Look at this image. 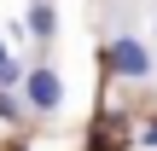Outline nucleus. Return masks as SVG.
Here are the masks:
<instances>
[{"label": "nucleus", "mask_w": 157, "mask_h": 151, "mask_svg": "<svg viewBox=\"0 0 157 151\" xmlns=\"http://www.w3.org/2000/svg\"><path fill=\"white\" fill-rule=\"evenodd\" d=\"M17 99H23V111H35V116H58V105H64V76H58L52 64H29L23 81H17Z\"/></svg>", "instance_id": "nucleus-1"}, {"label": "nucleus", "mask_w": 157, "mask_h": 151, "mask_svg": "<svg viewBox=\"0 0 157 151\" xmlns=\"http://www.w3.org/2000/svg\"><path fill=\"white\" fill-rule=\"evenodd\" d=\"M105 70H111L117 81H151V70H157L151 41H140V35H117V41L105 47Z\"/></svg>", "instance_id": "nucleus-2"}, {"label": "nucleus", "mask_w": 157, "mask_h": 151, "mask_svg": "<svg viewBox=\"0 0 157 151\" xmlns=\"http://www.w3.org/2000/svg\"><path fill=\"white\" fill-rule=\"evenodd\" d=\"M29 41H52V29H58V12H52V0H29V12H23V23H17Z\"/></svg>", "instance_id": "nucleus-3"}, {"label": "nucleus", "mask_w": 157, "mask_h": 151, "mask_svg": "<svg viewBox=\"0 0 157 151\" xmlns=\"http://www.w3.org/2000/svg\"><path fill=\"white\" fill-rule=\"evenodd\" d=\"M140 145H151V151H157V122H146V128H140Z\"/></svg>", "instance_id": "nucleus-4"}, {"label": "nucleus", "mask_w": 157, "mask_h": 151, "mask_svg": "<svg viewBox=\"0 0 157 151\" xmlns=\"http://www.w3.org/2000/svg\"><path fill=\"white\" fill-rule=\"evenodd\" d=\"M6 58H12V47H6V35H0V64H6Z\"/></svg>", "instance_id": "nucleus-5"}, {"label": "nucleus", "mask_w": 157, "mask_h": 151, "mask_svg": "<svg viewBox=\"0 0 157 151\" xmlns=\"http://www.w3.org/2000/svg\"><path fill=\"white\" fill-rule=\"evenodd\" d=\"M151 41H157V17H151Z\"/></svg>", "instance_id": "nucleus-6"}]
</instances>
